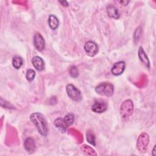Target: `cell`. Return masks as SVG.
Instances as JSON below:
<instances>
[{
    "label": "cell",
    "instance_id": "6da1fadb",
    "mask_svg": "<svg viewBox=\"0 0 156 156\" xmlns=\"http://www.w3.org/2000/svg\"><path fill=\"white\" fill-rule=\"evenodd\" d=\"M30 119L38 132L43 136H46L48 129L47 121L44 116L40 113L35 112L30 115Z\"/></svg>",
    "mask_w": 156,
    "mask_h": 156
},
{
    "label": "cell",
    "instance_id": "7a4b0ae2",
    "mask_svg": "<svg viewBox=\"0 0 156 156\" xmlns=\"http://www.w3.org/2000/svg\"><path fill=\"white\" fill-rule=\"evenodd\" d=\"M95 91L101 96L110 97L113 94L114 86L110 82H102L96 87Z\"/></svg>",
    "mask_w": 156,
    "mask_h": 156
},
{
    "label": "cell",
    "instance_id": "3957f363",
    "mask_svg": "<svg viewBox=\"0 0 156 156\" xmlns=\"http://www.w3.org/2000/svg\"><path fill=\"white\" fill-rule=\"evenodd\" d=\"M120 115L124 119H129L133 112V104L132 100L127 99L124 101L120 107Z\"/></svg>",
    "mask_w": 156,
    "mask_h": 156
},
{
    "label": "cell",
    "instance_id": "277c9868",
    "mask_svg": "<svg viewBox=\"0 0 156 156\" xmlns=\"http://www.w3.org/2000/svg\"><path fill=\"white\" fill-rule=\"evenodd\" d=\"M149 143V136L146 133H141L137 138L136 147L140 153H144L146 152L147 146Z\"/></svg>",
    "mask_w": 156,
    "mask_h": 156
},
{
    "label": "cell",
    "instance_id": "5b68a950",
    "mask_svg": "<svg viewBox=\"0 0 156 156\" xmlns=\"http://www.w3.org/2000/svg\"><path fill=\"white\" fill-rule=\"evenodd\" d=\"M66 91L68 96L72 100L77 102H80L82 100V96L80 91L74 85L68 84L66 87Z\"/></svg>",
    "mask_w": 156,
    "mask_h": 156
},
{
    "label": "cell",
    "instance_id": "8992f818",
    "mask_svg": "<svg viewBox=\"0 0 156 156\" xmlns=\"http://www.w3.org/2000/svg\"><path fill=\"white\" fill-rule=\"evenodd\" d=\"M108 105L107 102L102 99L95 100L91 106V110L97 113H102L107 110Z\"/></svg>",
    "mask_w": 156,
    "mask_h": 156
},
{
    "label": "cell",
    "instance_id": "52a82bcc",
    "mask_svg": "<svg viewBox=\"0 0 156 156\" xmlns=\"http://www.w3.org/2000/svg\"><path fill=\"white\" fill-rule=\"evenodd\" d=\"M84 50L89 56L94 57L98 54L99 48L95 42L93 41H88L84 45Z\"/></svg>",
    "mask_w": 156,
    "mask_h": 156
},
{
    "label": "cell",
    "instance_id": "ba28073f",
    "mask_svg": "<svg viewBox=\"0 0 156 156\" xmlns=\"http://www.w3.org/2000/svg\"><path fill=\"white\" fill-rule=\"evenodd\" d=\"M34 44L35 48L39 51H41L44 49L45 41L40 33L36 32L35 34L34 37Z\"/></svg>",
    "mask_w": 156,
    "mask_h": 156
},
{
    "label": "cell",
    "instance_id": "9c48e42d",
    "mask_svg": "<svg viewBox=\"0 0 156 156\" xmlns=\"http://www.w3.org/2000/svg\"><path fill=\"white\" fill-rule=\"evenodd\" d=\"M126 63L124 61H119L113 64L111 68V73L114 76H119L123 73L125 70Z\"/></svg>",
    "mask_w": 156,
    "mask_h": 156
},
{
    "label": "cell",
    "instance_id": "30bf717a",
    "mask_svg": "<svg viewBox=\"0 0 156 156\" xmlns=\"http://www.w3.org/2000/svg\"><path fill=\"white\" fill-rule=\"evenodd\" d=\"M138 55L141 62L148 69L150 68L149 60L142 46H140L138 51Z\"/></svg>",
    "mask_w": 156,
    "mask_h": 156
},
{
    "label": "cell",
    "instance_id": "8fae6325",
    "mask_svg": "<svg viewBox=\"0 0 156 156\" xmlns=\"http://www.w3.org/2000/svg\"><path fill=\"white\" fill-rule=\"evenodd\" d=\"M106 10H107V13L110 18H112L115 20H118L119 18L120 13L119 12L118 9L115 6L110 4L107 7Z\"/></svg>",
    "mask_w": 156,
    "mask_h": 156
},
{
    "label": "cell",
    "instance_id": "7c38bea8",
    "mask_svg": "<svg viewBox=\"0 0 156 156\" xmlns=\"http://www.w3.org/2000/svg\"><path fill=\"white\" fill-rule=\"evenodd\" d=\"M32 63L37 70L41 71L44 69V62L41 57L37 55L34 56L32 59Z\"/></svg>",
    "mask_w": 156,
    "mask_h": 156
},
{
    "label": "cell",
    "instance_id": "4fadbf2b",
    "mask_svg": "<svg viewBox=\"0 0 156 156\" xmlns=\"http://www.w3.org/2000/svg\"><path fill=\"white\" fill-rule=\"evenodd\" d=\"M24 147L26 151L29 153L34 152L35 149V140L31 137H27L24 141Z\"/></svg>",
    "mask_w": 156,
    "mask_h": 156
},
{
    "label": "cell",
    "instance_id": "5bb4252c",
    "mask_svg": "<svg viewBox=\"0 0 156 156\" xmlns=\"http://www.w3.org/2000/svg\"><path fill=\"white\" fill-rule=\"evenodd\" d=\"M54 125L57 129L60 130L62 133H65L68 127L64 119L62 118H56L54 121Z\"/></svg>",
    "mask_w": 156,
    "mask_h": 156
},
{
    "label": "cell",
    "instance_id": "9a60e30c",
    "mask_svg": "<svg viewBox=\"0 0 156 156\" xmlns=\"http://www.w3.org/2000/svg\"><path fill=\"white\" fill-rule=\"evenodd\" d=\"M48 24L49 27L52 30H55L59 25V20L56 16L50 15L48 18Z\"/></svg>",
    "mask_w": 156,
    "mask_h": 156
},
{
    "label": "cell",
    "instance_id": "2e32d148",
    "mask_svg": "<svg viewBox=\"0 0 156 156\" xmlns=\"http://www.w3.org/2000/svg\"><path fill=\"white\" fill-rule=\"evenodd\" d=\"M23 58L21 56L15 55L12 58V65L16 69H18L21 67V66L23 64Z\"/></svg>",
    "mask_w": 156,
    "mask_h": 156
},
{
    "label": "cell",
    "instance_id": "e0dca14e",
    "mask_svg": "<svg viewBox=\"0 0 156 156\" xmlns=\"http://www.w3.org/2000/svg\"><path fill=\"white\" fill-rule=\"evenodd\" d=\"M87 140L91 145L96 146V136L92 130H88L87 132Z\"/></svg>",
    "mask_w": 156,
    "mask_h": 156
},
{
    "label": "cell",
    "instance_id": "ac0fdd59",
    "mask_svg": "<svg viewBox=\"0 0 156 156\" xmlns=\"http://www.w3.org/2000/svg\"><path fill=\"white\" fill-rule=\"evenodd\" d=\"M66 124H67V126L69 127L70 126H71L74 121V116L73 114L72 113H68L66 114L65 117L63 118Z\"/></svg>",
    "mask_w": 156,
    "mask_h": 156
},
{
    "label": "cell",
    "instance_id": "d6986e66",
    "mask_svg": "<svg viewBox=\"0 0 156 156\" xmlns=\"http://www.w3.org/2000/svg\"><path fill=\"white\" fill-rule=\"evenodd\" d=\"M35 76V72L32 69H29L26 74V78L29 82H32Z\"/></svg>",
    "mask_w": 156,
    "mask_h": 156
},
{
    "label": "cell",
    "instance_id": "ffe728a7",
    "mask_svg": "<svg viewBox=\"0 0 156 156\" xmlns=\"http://www.w3.org/2000/svg\"><path fill=\"white\" fill-rule=\"evenodd\" d=\"M69 75L73 77V78H77L79 76V71L77 68L74 66V65H72L69 69Z\"/></svg>",
    "mask_w": 156,
    "mask_h": 156
},
{
    "label": "cell",
    "instance_id": "44dd1931",
    "mask_svg": "<svg viewBox=\"0 0 156 156\" xmlns=\"http://www.w3.org/2000/svg\"><path fill=\"white\" fill-rule=\"evenodd\" d=\"M141 35V27H138L136 29L134 33V41L135 43H137Z\"/></svg>",
    "mask_w": 156,
    "mask_h": 156
},
{
    "label": "cell",
    "instance_id": "7402d4cb",
    "mask_svg": "<svg viewBox=\"0 0 156 156\" xmlns=\"http://www.w3.org/2000/svg\"><path fill=\"white\" fill-rule=\"evenodd\" d=\"M59 2L62 4V5L64 7H68L69 5V4L66 1H60Z\"/></svg>",
    "mask_w": 156,
    "mask_h": 156
},
{
    "label": "cell",
    "instance_id": "603a6c76",
    "mask_svg": "<svg viewBox=\"0 0 156 156\" xmlns=\"http://www.w3.org/2000/svg\"><path fill=\"white\" fill-rule=\"evenodd\" d=\"M130 2L129 1H120L119 3L123 5H127Z\"/></svg>",
    "mask_w": 156,
    "mask_h": 156
},
{
    "label": "cell",
    "instance_id": "cb8c5ba5",
    "mask_svg": "<svg viewBox=\"0 0 156 156\" xmlns=\"http://www.w3.org/2000/svg\"><path fill=\"white\" fill-rule=\"evenodd\" d=\"M155 145L154 146V148H153V150H152V155H154V156H155Z\"/></svg>",
    "mask_w": 156,
    "mask_h": 156
}]
</instances>
